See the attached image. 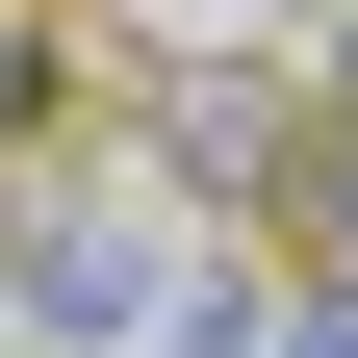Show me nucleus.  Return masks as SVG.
<instances>
[{
	"mask_svg": "<svg viewBox=\"0 0 358 358\" xmlns=\"http://www.w3.org/2000/svg\"><path fill=\"white\" fill-rule=\"evenodd\" d=\"M26 128H52V26L0 0V154H26Z\"/></svg>",
	"mask_w": 358,
	"mask_h": 358,
	"instance_id": "obj_2",
	"label": "nucleus"
},
{
	"mask_svg": "<svg viewBox=\"0 0 358 358\" xmlns=\"http://www.w3.org/2000/svg\"><path fill=\"white\" fill-rule=\"evenodd\" d=\"M256 358H358V307H333V282H282V307H256Z\"/></svg>",
	"mask_w": 358,
	"mask_h": 358,
	"instance_id": "obj_3",
	"label": "nucleus"
},
{
	"mask_svg": "<svg viewBox=\"0 0 358 358\" xmlns=\"http://www.w3.org/2000/svg\"><path fill=\"white\" fill-rule=\"evenodd\" d=\"M0 358H256V282L179 205H26L0 231Z\"/></svg>",
	"mask_w": 358,
	"mask_h": 358,
	"instance_id": "obj_1",
	"label": "nucleus"
}]
</instances>
